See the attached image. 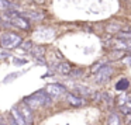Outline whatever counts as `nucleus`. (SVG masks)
Here are the masks:
<instances>
[{
	"label": "nucleus",
	"instance_id": "a878e982",
	"mask_svg": "<svg viewBox=\"0 0 131 125\" xmlns=\"http://www.w3.org/2000/svg\"><path fill=\"white\" fill-rule=\"evenodd\" d=\"M125 2H127V3H130V4H131V0H125Z\"/></svg>",
	"mask_w": 131,
	"mask_h": 125
},
{
	"label": "nucleus",
	"instance_id": "39448f33",
	"mask_svg": "<svg viewBox=\"0 0 131 125\" xmlns=\"http://www.w3.org/2000/svg\"><path fill=\"white\" fill-rule=\"evenodd\" d=\"M24 103H26L31 110H38V108L42 107V103H41L40 97H38L35 93L31 94V96H28V97H26V98H24Z\"/></svg>",
	"mask_w": 131,
	"mask_h": 125
},
{
	"label": "nucleus",
	"instance_id": "f03ea898",
	"mask_svg": "<svg viewBox=\"0 0 131 125\" xmlns=\"http://www.w3.org/2000/svg\"><path fill=\"white\" fill-rule=\"evenodd\" d=\"M6 21H10L12 23V26L17 27V28L20 30H30V23L28 20H26V17H23V16H16V17H7L6 16Z\"/></svg>",
	"mask_w": 131,
	"mask_h": 125
},
{
	"label": "nucleus",
	"instance_id": "f257e3e1",
	"mask_svg": "<svg viewBox=\"0 0 131 125\" xmlns=\"http://www.w3.org/2000/svg\"><path fill=\"white\" fill-rule=\"evenodd\" d=\"M23 42V38L14 32H4L0 35V46L4 49H14L18 48Z\"/></svg>",
	"mask_w": 131,
	"mask_h": 125
},
{
	"label": "nucleus",
	"instance_id": "b1692460",
	"mask_svg": "<svg viewBox=\"0 0 131 125\" xmlns=\"http://www.w3.org/2000/svg\"><path fill=\"white\" fill-rule=\"evenodd\" d=\"M26 62H27L26 59H13V63H14V65H24Z\"/></svg>",
	"mask_w": 131,
	"mask_h": 125
},
{
	"label": "nucleus",
	"instance_id": "6ab92c4d",
	"mask_svg": "<svg viewBox=\"0 0 131 125\" xmlns=\"http://www.w3.org/2000/svg\"><path fill=\"white\" fill-rule=\"evenodd\" d=\"M32 46H34V42H32V41H24V42L20 44V48L23 49V51H30Z\"/></svg>",
	"mask_w": 131,
	"mask_h": 125
},
{
	"label": "nucleus",
	"instance_id": "1a4fd4ad",
	"mask_svg": "<svg viewBox=\"0 0 131 125\" xmlns=\"http://www.w3.org/2000/svg\"><path fill=\"white\" fill-rule=\"evenodd\" d=\"M10 117H12V118L14 119L17 125H27L26 119H24V117L21 115V112L18 111V108H17V107H13L12 110H10Z\"/></svg>",
	"mask_w": 131,
	"mask_h": 125
},
{
	"label": "nucleus",
	"instance_id": "412c9836",
	"mask_svg": "<svg viewBox=\"0 0 131 125\" xmlns=\"http://www.w3.org/2000/svg\"><path fill=\"white\" fill-rule=\"evenodd\" d=\"M71 74L72 77H80L82 76V70H80V69H75V70H71Z\"/></svg>",
	"mask_w": 131,
	"mask_h": 125
},
{
	"label": "nucleus",
	"instance_id": "20e7f679",
	"mask_svg": "<svg viewBox=\"0 0 131 125\" xmlns=\"http://www.w3.org/2000/svg\"><path fill=\"white\" fill-rule=\"evenodd\" d=\"M113 73V69H111V66L108 65H104L102 69H100L99 72H97V77H96V82L97 83H104L108 80V77H110V74Z\"/></svg>",
	"mask_w": 131,
	"mask_h": 125
},
{
	"label": "nucleus",
	"instance_id": "9b49d317",
	"mask_svg": "<svg viewBox=\"0 0 131 125\" xmlns=\"http://www.w3.org/2000/svg\"><path fill=\"white\" fill-rule=\"evenodd\" d=\"M72 68H71V63L68 62H62L58 65V72H59L61 74H63V76H68L69 73H71Z\"/></svg>",
	"mask_w": 131,
	"mask_h": 125
},
{
	"label": "nucleus",
	"instance_id": "a211bd4d",
	"mask_svg": "<svg viewBox=\"0 0 131 125\" xmlns=\"http://www.w3.org/2000/svg\"><path fill=\"white\" fill-rule=\"evenodd\" d=\"M108 125H120V118L117 114H111L108 117Z\"/></svg>",
	"mask_w": 131,
	"mask_h": 125
},
{
	"label": "nucleus",
	"instance_id": "c756f323",
	"mask_svg": "<svg viewBox=\"0 0 131 125\" xmlns=\"http://www.w3.org/2000/svg\"><path fill=\"white\" fill-rule=\"evenodd\" d=\"M0 119H2V118H0Z\"/></svg>",
	"mask_w": 131,
	"mask_h": 125
},
{
	"label": "nucleus",
	"instance_id": "0eeeda50",
	"mask_svg": "<svg viewBox=\"0 0 131 125\" xmlns=\"http://www.w3.org/2000/svg\"><path fill=\"white\" fill-rule=\"evenodd\" d=\"M21 16L28 20H34V21H41L44 18V13L42 11H37V10H31V11H21Z\"/></svg>",
	"mask_w": 131,
	"mask_h": 125
},
{
	"label": "nucleus",
	"instance_id": "2eb2a0df",
	"mask_svg": "<svg viewBox=\"0 0 131 125\" xmlns=\"http://www.w3.org/2000/svg\"><path fill=\"white\" fill-rule=\"evenodd\" d=\"M106 31L110 32V34H117L118 31H121V27H120L118 24H108V26L106 27Z\"/></svg>",
	"mask_w": 131,
	"mask_h": 125
},
{
	"label": "nucleus",
	"instance_id": "9d476101",
	"mask_svg": "<svg viewBox=\"0 0 131 125\" xmlns=\"http://www.w3.org/2000/svg\"><path fill=\"white\" fill-rule=\"evenodd\" d=\"M30 52H31V55L35 58V59H38V58H44V55H45V46L34 45L31 49H30Z\"/></svg>",
	"mask_w": 131,
	"mask_h": 125
},
{
	"label": "nucleus",
	"instance_id": "4468645a",
	"mask_svg": "<svg viewBox=\"0 0 131 125\" xmlns=\"http://www.w3.org/2000/svg\"><path fill=\"white\" fill-rule=\"evenodd\" d=\"M104 65H106V60H99V62H96V63H94V66H92V68H90V73L96 74Z\"/></svg>",
	"mask_w": 131,
	"mask_h": 125
},
{
	"label": "nucleus",
	"instance_id": "aec40b11",
	"mask_svg": "<svg viewBox=\"0 0 131 125\" xmlns=\"http://www.w3.org/2000/svg\"><path fill=\"white\" fill-rule=\"evenodd\" d=\"M76 91H78L79 94H85V96H88V94L92 93V91L89 90L88 87H85V86H78V87H76Z\"/></svg>",
	"mask_w": 131,
	"mask_h": 125
},
{
	"label": "nucleus",
	"instance_id": "4be33fe9",
	"mask_svg": "<svg viewBox=\"0 0 131 125\" xmlns=\"http://www.w3.org/2000/svg\"><path fill=\"white\" fill-rule=\"evenodd\" d=\"M18 74H20V73H12V74H9V77H6V79H4V83H9L10 80H14L16 77H18Z\"/></svg>",
	"mask_w": 131,
	"mask_h": 125
},
{
	"label": "nucleus",
	"instance_id": "f3484780",
	"mask_svg": "<svg viewBox=\"0 0 131 125\" xmlns=\"http://www.w3.org/2000/svg\"><path fill=\"white\" fill-rule=\"evenodd\" d=\"M121 112H123V114H130V112H131V96L128 97L127 103L121 105Z\"/></svg>",
	"mask_w": 131,
	"mask_h": 125
},
{
	"label": "nucleus",
	"instance_id": "dca6fc26",
	"mask_svg": "<svg viewBox=\"0 0 131 125\" xmlns=\"http://www.w3.org/2000/svg\"><path fill=\"white\" fill-rule=\"evenodd\" d=\"M13 7V3H10V0H0V10L2 11H7Z\"/></svg>",
	"mask_w": 131,
	"mask_h": 125
},
{
	"label": "nucleus",
	"instance_id": "5701e85b",
	"mask_svg": "<svg viewBox=\"0 0 131 125\" xmlns=\"http://www.w3.org/2000/svg\"><path fill=\"white\" fill-rule=\"evenodd\" d=\"M12 54L10 52H0V59H6V58H10Z\"/></svg>",
	"mask_w": 131,
	"mask_h": 125
},
{
	"label": "nucleus",
	"instance_id": "c85d7f7f",
	"mask_svg": "<svg viewBox=\"0 0 131 125\" xmlns=\"http://www.w3.org/2000/svg\"><path fill=\"white\" fill-rule=\"evenodd\" d=\"M12 2H16V0H12Z\"/></svg>",
	"mask_w": 131,
	"mask_h": 125
},
{
	"label": "nucleus",
	"instance_id": "393cba45",
	"mask_svg": "<svg viewBox=\"0 0 131 125\" xmlns=\"http://www.w3.org/2000/svg\"><path fill=\"white\" fill-rule=\"evenodd\" d=\"M123 62H124L125 65L131 66V55H130V56H125V58H123Z\"/></svg>",
	"mask_w": 131,
	"mask_h": 125
},
{
	"label": "nucleus",
	"instance_id": "423d86ee",
	"mask_svg": "<svg viewBox=\"0 0 131 125\" xmlns=\"http://www.w3.org/2000/svg\"><path fill=\"white\" fill-rule=\"evenodd\" d=\"M66 101L71 105H73V107H80V105H83L86 103L85 98H82L80 96H76L73 93H66Z\"/></svg>",
	"mask_w": 131,
	"mask_h": 125
},
{
	"label": "nucleus",
	"instance_id": "ddd939ff",
	"mask_svg": "<svg viewBox=\"0 0 131 125\" xmlns=\"http://www.w3.org/2000/svg\"><path fill=\"white\" fill-rule=\"evenodd\" d=\"M128 86H130V82H128L127 79H121V80H118V82H117L116 89H117V90H127Z\"/></svg>",
	"mask_w": 131,
	"mask_h": 125
},
{
	"label": "nucleus",
	"instance_id": "6e6552de",
	"mask_svg": "<svg viewBox=\"0 0 131 125\" xmlns=\"http://www.w3.org/2000/svg\"><path fill=\"white\" fill-rule=\"evenodd\" d=\"M18 111H20L21 115L24 117V119H26L27 124H31V122H32V110L26 104V103H23V104H21V107L18 108Z\"/></svg>",
	"mask_w": 131,
	"mask_h": 125
},
{
	"label": "nucleus",
	"instance_id": "f8f14e48",
	"mask_svg": "<svg viewBox=\"0 0 131 125\" xmlns=\"http://www.w3.org/2000/svg\"><path fill=\"white\" fill-rule=\"evenodd\" d=\"M117 40H123V41H131V31H118L116 34Z\"/></svg>",
	"mask_w": 131,
	"mask_h": 125
},
{
	"label": "nucleus",
	"instance_id": "cd10ccee",
	"mask_svg": "<svg viewBox=\"0 0 131 125\" xmlns=\"http://www.w3.org/2000/svg\"><path fill=\"white\" fill-rule=\"evenodd\" d=\"M0 23H2V17H0Z\"/></svg>",
	"mask_w": 131,
	"mask_h": 125
},
{
	"label": "nucleus",
	"instance_id": "7ed1b4c3",
	"mask_svg": "<svg viewBox=\"0 0 131 125\" xmlns=\"http://www.w3.org/2000/svg\"><path fill=\"white\" fill-rule=\"evenodd\" d=\"M45 91L51 97H59L62 93L66 91V89H65V86L61 84V83H49V84H47Z\"/></svg>",
	"mask_w": 131,
	"mask_h": 125
},
{
	"label": "nucleus",
	"instance_id": "bb28decb",
	"mask_svg": "<svg viewBox=\"0 0 131 125\" xmlns=\"http://www.w3.org/2000/svg\"><path fill=\"white\" fill-rule=\"evenodd\" d=\"M0 125H7V124H4V122H0Z\"/></svg>",
	"mask_w": 131,
	"mask_h": 125
}]
</instances>
